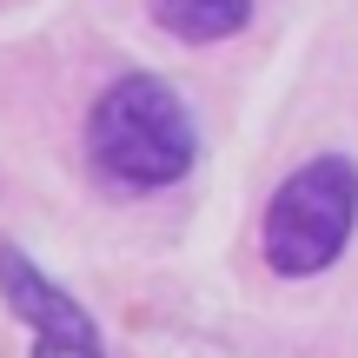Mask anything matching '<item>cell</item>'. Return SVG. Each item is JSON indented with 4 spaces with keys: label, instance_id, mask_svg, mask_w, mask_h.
I'll use <instances>...</instances> for the list:
<instances>
[{
    "label": "cell",
    "instance_id": "1",
    "mask_svg": "<svg viewBox=\"0 0 358 358\" xmlns=\"http://www.w3.org/2000/svg\"><path fill=\"white\" fill-rule=\"evenodd\" d=\"M199 159V127L159 73H120L87 113V166L113 192H166Z\"/></svg>",
    "mask_w": 358,
    "mask_h": 358
},
{
    "label": "cell",
    "instance_id": "4",
    "mask_svg": "<svg viewBox=\"0 0 358 358\" xmlns=\"http://www.w3.org/2000/svg\"><path fill=\"white\" fill-rule=\"evenodd\" d=\"M146 13L186 47H213L252 27V0H146Z\"/></svg>",
    "mask_w": 358,
    "mask_h": 358
},
{
    "label": "cell",
    "instance_id": "3",
    "mask_svg": "<svg viewBox=\"0 0 358 358\" xmlns=\"http://www.w3.org/2000/svg\"><path fill=\"white\" fill-rule=\"evenodd\" d=\"M0 299L34 325V358H106L100 352V325L66 285H53L20 245H0Z\"/></svg>",
    "mask_w": 358,
    "mask_h": 358
},
{
    "label": "cell",
    "instance_id": "2",
    "mask_svg": "<svg viewBox=\"0 0 358 358\" xmlns=\"http://www.w3.org/2000/svg\"><path fill=\"white\" fill-rule=\"evenodd\" d=\"M352 226H358V166L345 153H319L279 179L266 219H259V252L279 279H312L352 245Z\"/></svg>",
    "mask_w": 358,
    "mask_h": 358
}]
</instances>
